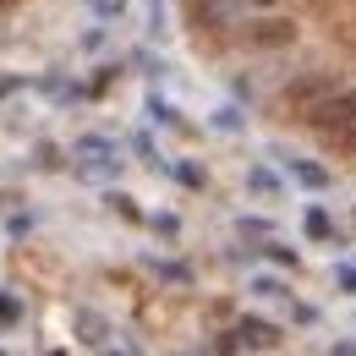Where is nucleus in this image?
I'll return each mask as SVG.
<instances>
[{
    "label": "nucleus",
    "instance_id": "nucleus-1",
    "mask_svg": "<svg viewBox=\"0 0 356 356\" xmlns=\"http://www.w3.org/2000/svg\"><path fill=\"white\" fill-rule=\"evenodd\" d=\"M307 121L323 132V143H334V148H356V88L318 99V104L307 110Z\"/></svg>",
    "mask_w": 356,
    "mask_h": 356
},
{
    "label": "nucleus",
    "instance_id": "nucleus-2",
    "mask_svg": "<svg viewBox=\"0 0 356 356\" xmlns=\"http://www.w3.org/2000/svg\"><path fill=\"white\" fill-rule=\"evenodd\" d=\"M274 346H280V329L264 323V318H241L220 340V351H274Z\"/></svg>",
    "mask_w": 356,
    "mask_h": 356
},
{
    "label": "nucleus",
    "instance_id": "nucleus-3",
    "mask_svg": "<svg viewBox=\"0 0 356 356\" xmlns=\"http://www.w3.org/2000/svg\"><path fill=\"white\" fill-rule=\"evenodd\" d=\"M72 159H77L83 170H121L115 137H77V143H72Z\"/></svg>",
    "mask_w": 356,
    "mask_h": 356
},
{
    "label": "nucleus",
    "instance_id": "nucleus-4",
    "mask_svg": "<svg viewBox=\"0 0 356 356\" xmlns=\"http://www.w3.org/2000/svg\"><path fill=\"white\" fill-rule=\"evenodd\" d=\"M329 93H334V77H329V72H307V77H296V83L285 88V99L307 115L312 104H318V99H329Z\"/></svg>",
    "mask_w": 356,
    "mask_h": 356
},
{
    "label": "nucleus",
    "instance_id": "nucleus-5",
    "mask_svg": "<svg viewBox=\"0 0 356 356\" xmlns=\"http://www.w3.org/2000/svg\"><path fill=\"white\" fill-rule=\"evenodd\" d=\"M291 39H296V22H291V17L247 22V44H258V49H280V44H291Z\"/></svg>",
    "mask_w": 356,
    "mask_h": 356
},
{
    "label": "nucleus",
    "instance_id": "nucleus-6",
    "mask_svg": "<svg viewBox=\"0 0 356 356\" xmlns=\"http://www.w3.org/2000/svg\"><path fill=\"white\" fill-rule=\"evenodd\" d=\"M247 11V0H197V22L203 28H236Z\"/></svg>",
    "mask_w": 356,
    "mask_h": 356
},
{
    "label": "nucleus",
    "instance_id": "nucleus-7",
    "mask_svg": "<svg viewBox=\"0 0 356 356\" xmlns=\"http://www.w3.org/2000/svg\"><path fill=\"white\" fill-rule=\"evenodd\" d=\"M274 159H285V154H274ZM285 170L302 181V186H312V192H323V186H329V170H323V165H312V159H296V154H291V159H285Z\"/></svg>",
    "mask_w": 356,
    "mask_h": 356
},
{
    "label": "nucleus",
    "instance_id": "nucleus-8",
    "mask_svg": "<svg viewBox=\"0 0 356 356\" xmlns=\"http://www.w3.org/2000/svg\"><path fill=\"white\" fill-rule=\"evenodd\" d=\"M72 323L83 329V346H110V323L99 318V312H88V307H77L72 312Z\"/></svg>",
    "mask_w": 356,
    "mask_h": 356
},
{
    "label": "nucleus",
    "instance_id": "nucleus-9",
    "mask_svg": "<svg viewBox=\"0 0 356 356\" xmlns=\"http://www.w3.org/2000/svg\"><path fill=\"white\" fill-rule=\"evenodd\" d=\"M143 11H148V39H165V33H170V17H165V0H143Z\"/></svg>",
    "mask_w": 356,
    "mask_h": 356
},
{
    "label": "nucleus",
    "instance_id": "nucleus-10",
    "mask_svg": "<svg viewBox=\"0 0 356 356\" xmlns=\"http://www.w3.org/2000/svg\"><path fill=\"white\" fill-rule=\"evenodd\" d=\"M252 296H291V291H285V280H274V274H252Z\"/></svg>",
    "mask_w": 356,
    "mask_h": 356
},
{
    "label": "nucleus",
    "instance_id": "nucleus-11",
    "mask_svg": "<svg viewBox=\"0 0 356 356\" xmlns=\"http://www.w3.org/2000/svg\"><path fill=\"white\" fill-rule=\"evenodd\" d=\"M329 230H334V225H329V209H307V236L312 241H323Z\"/></svg>",
    "mask_w": 356,
    "mask_h": 356
},
{
    "label": "nucleus",
    "instance_id": "nucleus-12",
    "mask_svg": "<svg viewBox=\"0 0 356 356\" xmlns=\"http://www.w3.org/2000/svg\"><path fill=\"white\" fill-rule=\"evenodd\" d=\"M17 318H22V302H17L11 291H0V329H11Z\"/></svg>",
    "mask_w": 356,
    "mask_h": 356
},
{
    "label": "nucleus",
    "instance_id": "nucleus-13",
    "mask_svg": "<svg viewBox=\"0 0 356 356\" xmlns=\"http://www.w3.org/2000/svg\"><path fill=\"white\" fill-rule=\"evenodd\" d=\"M148 115H154V121H159V127H176V110H170V104H165V99H148Z\"/></svg>",
    "mask_w": 356,
    "mask_h": 356
},
{
    "label": "nucleus",
    "instance_id": "nucleus-14",
    "mask_svg": "<svg viewBox=\"0 0 356 356\" xmlns=\"http://www.w3.org/2000/svg\"><path fill=\"white\" fill-rule=\"evenodd\" d=\"M214 127H220V132H241V115L225 104V110H214Z\"/></svg>",
    "mask_w": 356,
    "mask_h": 356
},
{
    "label": "nucleus",
    "instance_id": "nucleus-15",
    "mask_svg": "<svg viewBox=\"0 0 356 356\" xmlns=\"http://www.w3.org/2000/svg\"><path fill=\"white\" fill-rule=\"evenodd\" d=\"M104 203H110V209H121V214H127V220H137V209H132V197H127V192H110V197H104Z\"/></svg>",
    "mask_w": 356,
    "mask_h": 356
},
{
    "label": "nucleus",
    "instance_id": "nucleus-16",
    "mask_svg": "<svg viewBox=\"0 0 356 356\" xmlns=\"http://www.w3.org/2000/svg\"><path fill=\"white\" fill-rule=\"evenodd\" d=\"M176 176L186 181V186H203V181H209V176H203V170H197V165H176Z\"/></svg>",
    "mask_w": 356,
    "mask_h": 356
},
{
    "label": "nucleus",
    "instance_id": "nucleus-17",
    "mask_svg": "<svg viewBox=\"0 0 356 356\" xmlns=\"http://www.w3.org/2000/svg\"><path fill=\"white\" fill-rule=\"evenodd\" d=\"M247 186H252V192H274V176H268V170H252V176H247Z\"/></svg>",
    "mask_w": 356,
    "mask_h": 356
},
{
    "label": "nucleus",
    "instance_id": "nucleus-18",
    "mask_svg": "<svg viewBox=\"0 0 356 356\" xmlns=\"http://www.w3.org/2000/svg\"><path fill=\"white\" fill-rule=\"evenodd\" d=\"M93 11H99V17H121L127 6H121V0H93Z\"/></svg>",
    "mask_w": 356,
    "mask_h": 356
},
{
    "label": "nucleus",
    "instance_id": "nucleus-19",
    "mask_svg": "<svg viewBox=\"0 0 356 356\" xmlns=\"http://www.w3.org/2000/svg\"><path fill=\"white\" fill-rule=\"evenodd\" d=\"M334 356H356V340H334Z\"/></svg>",
    "mask_w": 356,
    "mask_h": 356
},
{
    "label": "nucleus",
    "instance_id": "nucleus-20",
    "mask_svg": "<svg viewBox=\"0 0 356 356\" xmlns=\"http://www.w3.org/2000/svg\"><path fill=\"white\" fill-rule=\"evenodd\" d=\"M340 285H346V291H356V268H340Z\"/></svg>",
    "mask_w": 356,
    "mask_h": 356
},
{
    "label": "nucleus",
    "instance_id": "nucleus-21",
    "mask_svg": "<svg viewBox=\"0 0 356 356\" xmlns=\"http://www.w3.org/2000/svg\"><path fill=\"white\" fill-rule=\"evenodd\" d=\"M252 6H274V0H252Z\"/></svg>",
    "mask_w": 356,
    "mask_h": 356
}]
</instances>
